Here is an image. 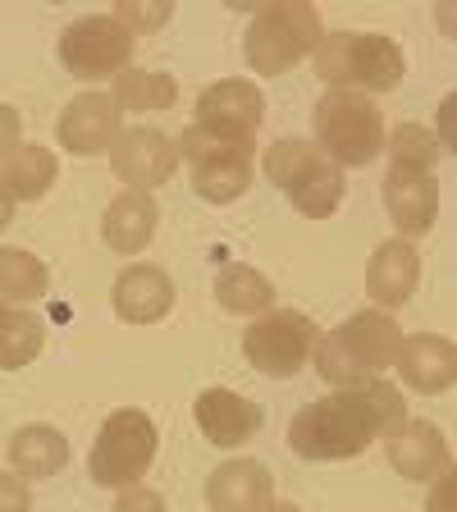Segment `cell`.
<instances>
[{"instance_id":"1","label":"cell","mask_w":457,"mask_h":512,"mask_svg":"<svg viewBox=\"0 0 457 512\" xmlns=\"http://www.w3.org/2000/svg\"><path fill=\"white\" fill-rule=\"evenodd\" d=\"M371 444H380V421L366 403L362 384L334 389V394L298 407L293 426H288V448L302 462H348L362 458Z\"/></svg>"},{"instance_id":"2","label":"cell","mask_w":457,"mask_h":512,"mask_svg":"<svg viewBox=\"0 0 457 512\" xmlns=\"http://www.w3.org/2000/svg\"><path fill=\"white\" fill-rule=\"evenodd\" d=\"M311 128H316V151L330 165L348 170H366L384 156V115L366 92L352 87H325V96L311 110Z\"/></svg>"},{"instance_id":"3","label":"cell","mask_w":457,"mask_h":512,"mask_svg":"<svg viewBox=\"0 0 457 512\" xmlns=\"http://www.w3.org/2000/svg\"><path fill=\"white\" fill-rule=\"evenodd\" d=\"M320 37H325V23H320V10L307 5V0L256 5L252 23H247V37H243L247 69L256 78H279L288 69H298L302 60H311Z\"/></svg>"},{"instance_id":"4","label":"cell","mask_w":457,"mask_h":512,"mask_svg":"<svg viewBox=\"0 0 457 512\" xmlns=\"http://www.w3.org/2000/svg\"><path fill=\"white\" fill-rule=\"evenodd\" d=\"M316 78L352 92H394L407 74V55L384 32H325L311 51Z\"/></svg>"},{"instance_id":"5","label":"cell","mask_w":457,"mask_h":512,"mask_svg":"<svg viewBox=\"0 0 457 512\" xmlns=\"http://www.w3.org/2000/svg\"><path fill=\"white\" fill-rule=\"evenodd\" d=\"M179 160L188 165L192 192L211 206L238 202L256 179V138H234V133H215V128L188 124L179 133Z\"/></svg>"},{"instance_id":"6","label":"cell","mask_w":457,"mask_h":512,"mask_svg":"<svg viewBox=\"0 0 457 512\" xmlns=\"http://www.w3.org/2000/svg\"><path fill=\"white\" fill-rule=\"evenodd\" d=\"M156 421L138 407H115V412L101 421L96 430V444L87 453V476L101 485V490H128V485H142V476L156 462Z\"/></svg>"},{"instance_id":"7","label":"cell","mask_w":457,"mask_h":512,"mask_svg":"<svg viewBox=\"0 0 457 512\" xmlns=\"http://www.w3.org/2000/svg\"><path fill=\"white\" fill-rule=\"evenodd\" d=\"M320 325L302 311L270 307L266 316H256L243 334V357L256 375L266 380H293L298 371H307L311 352H316Z\"/></svg>"},{"instance_id":"8","label":"cell","mask_w":457,"mask_h":512,"mask_svg":"<svg viewBox=\"0 0 457 512\" xmlns=\"http://www.w3.org/2000/svg\"><path fill=\"white\" fill-rule=\"evenodd\" d=\"M133 51H138V42L110 14H83L60 32V64L78 83L119 78L133 64Z\"/></svg>"},{"instance_id":"9","label":"cell","mask_w":457,"mask_h":512,"mask_svg":"<svg viewBox=\"0 0 457 512\" xmlns=\"http://www.w3.org/2000/svg\"><path fill=\"white\" fill-rule=\"evenodd\" d=\"M403 325H398V316H389V311H352L343 325H334L330 330V343L343 352V362L357 371V380H371V375H384L394 371L398 362V348H403Z\"/></svg>"},{"instance_id":"10","label":"cell","mask_w":457,"mask_h":512,"mask_svg":"<svg viewBox=\"0 0 457 512\" xmlns=\"http://www.w3.org/2000/svg\"><path fill=\"white\" fill-rule=\"evenodd\" d=\"M110 170L124 188L133 192H151L160 183H170L174 170H179V147H174L170 133H160L151 124L124 128L110 147Z\"/></svg>"},{"instance_id":"11","label":"cell","mask_w":457,"mask_h":512,"mask_svg":"<svg viewBox=\"0 0 457 512\" xmlns=\"http://www.w3.org/2000/svg\"><path fill=\"white\" fill-rule=\"evenodd\" d=\"M261 119H266V92L252 78H220V83L202 87L197 110H192V124L234 133V138H256Z\"/></svg>"},{"instance_id":"12","label":"cell","mask_w":457,"mask_h":512,"mask_svg":"<svg viewBox=\"0 0 457 512\" xmlns=\"http://www.w3.org/2000/svg\"><path fill=\"white\" fill-rule=\"evenodd\" d=\"M119 133H124V115L115 110L110 92H78L55 119V138L69 156H101L115 147Z\"/></svg>"},{"instance_id":"13","label":"cell","mask_w":457,"mask_h":512,"mask_svg":"<svg viewBox=\"0 0 457 512\" xmlns=\"http://www.w3.org/2000/svg\"><path fill=\"white\" fill-rule=\"evenodd\" d=\"M174 288L170 270L151 266V261H138V266H124L110 284V307L124 325H160V320L174 311Z\"/></svg>"},{"instance_id":"14","label":"cell","mask_w":457,"mask_h":512,"mask_svg":"<svg viewBox=\"0 0 457 512\" xmlns=\"http://www.w3.org/2000/svg\"><path fill=\"white\" fill-rule=\"evenodd\" d=\"M416 284H421V252L407 238H384L380 247L366 261V298H371L375 311H398L412 302Z\"/></svg>"},{"instance_id":"15","label":"cell","mask_w":457,"mask_h":512,"mask_svg":"<svg viewBox=\"0 0 457 512\" xmlns=\"http://www.w3.org/2000/svg\"><path fill=\"white\" fill-rule=\"evenodd\" d=\"M192 421H197L202 439H211L215 448H243L247 439L261 435L266 412H261L252 398L215 384V389H202V394H197V403H192Z\"/></svg>"},{"instance_id":"16","label":"cell","mask_w":457,"mask_h":512,"mask_svg":"<svg viewBox=\"0 0 457 512\" xmlns=\"http://www.w3.org/2000/svg\"><path fill=\"white\" fill-rule=\"evenodd\" d=\"M202 499L211 512H261L275 499V476L256 458H229L206 476Z\"/></svg>"},{"instance_id":"17","label":"cell","mask_w":457,"mask_h":512,"mask_svg":"<svg viewBox=\"0 0 457 512\" xmlns=\"http://www.w3.org/2000/svg\"><path fill=\"white\" fill-rule=\"evenodd\" d=\"M384 453H389V467L398 471L403 480H439L444 471H453V448H448L444 430L430 426V421H416L407 416V426L398 435L384 439Z\"/></svg>"},{"instance_id":"18","label":"cell","mask_w":457,"mask_h":512,"mask_svg":"<svg viewBox=\"0 0 457 512\" xmlns=\"http://www.w3.org/2000/svg\"><path fill=\"white\" fill-rule=\"evenodd\" d=\"M398 380L412 389V394H448L457 380V348L448 334H403V348H398L394 362Z\"/></svg>"},{"instance_id":"19","label":"cell","mask_w":457,"mask_h":512,"mask_svg":"<svg viewBox=\"0 0 457 512\" xmlns=\"http://www.w3.org/2000/svg\"><path fill=\"white\" fill-rule=\"evenodd\" d=\"M384 211L394 220L398 238H426L439 220V179L435 174H398L389 170L380 183Z\"/></svg>"},{"instance_id":"20","label":"cell","mask_w":457,"mask_h":512,"mask_svg":"<svg viewBox=\"0 0 457 512\" xmlns=\"http://www.w3.org/2000/svg\"><path fill=\"white\" fill-rule=\"evenodd\" d=\"M156 224H160L156 197H151V192L124 188L115 202L106 206V215H101V238H106L110 252L138 256V252H147V247H151V238H156Z\"/></svg>"},{"instance_id":"21","label":"cell","mask_w":457,"mask_h":512,"mask_svg":"<svg viewBox=\"0 0 457 512\" xmlns=\"http://www.w3.org/2000/svg\"><path fill=\"white\" fill-rule=\"evenodd\" d=\"M5 453H10V471L19 480H51L69 467V439H64V430L46 426V421L19 426L5 444Z\"/></svg>"},{"instance_id":"22","label":"cell","mask_w":457,"mask_h":512,"mask_svg":"<svg viewBox=\"0 0 457 512\" xmlns=\"http://www.w3.org/2000/svg\"><path fill=\"white\" fill-rule=\"evenodd\" d=\"M55 174H60L55 151L37 147V142H19L10 156L0 160V183H5V192L14 197V206L19 202H42L46 192L55 188Z\"/></svg>"},{"instance_id":"23","label":"cell","mask_w":457,"mask_h":512,"mask_svg":"<svg viewBox=\"0 0 457 512\" xmlns=\"http://www.w3.org/2000/svg\"><path fill=\"white\" fill-rule=\"evenodd\" d=\"M110 101H115L119 115H160L179 101V83L160 69L128 64L119 78H110Z\"/></svg>"},{"instance_id":"24","label":"cell","mask_w":457,"mask_h":512,"mask_svg":"<svg viewBox=\"0 0 457 512\" xmlns=\"http://www.w3.org/2000/svg\"><path fill=\"white\" fill-rule=\"evenodd\" d=\"M215 302H220L229 316H266L270 307H275V284H270L266 275L256 266H243V261H234V266H224L220 275H215Z\"/></svg>"},{"instance_id":"25","label":"cell","mask_w":457,"mask_h":512,"mask_svg":"<svg viewBox=\"0 0 457 512\" xmlns=\"http://www.w3.org/2000/svg\"><path fill=\"white\" fill-rule=\"evenodd\" d=\"M46 348V320L32 307H0V371H23Z\"/></svg>"},{"instance_id":"26","label":"cell","mask_w":457,"mask_h":512,"mask_svg":"<svg viewBox=\"0 0 457 512\" xmlns=\"http://www.w3.org/2000/svg\"><path fill=\"white\" fill-rule=\"evenodd\" d=\"M343 197H348V174H343L339 165H330L325 156H320L316 165L288 188L293 211L307 215V220H330V215L343 206Z\"/></svg>"},{"instance_id":"27","label":"cell","mask_w":457,"mask_h":512,"mask_svg":"<svg viewBox=\"0 0 457 512\" xmlns=\"http://www.w3.org/2000/svg\"><path fill=\"white\" fill-rule=\"evenodd\" d=\"M46 288H51V270L42 256L28 247H0V302L32 307L37 298H46Z\"/></svg>"},{"instance_id":"28","label":"cell","mask_w":457,"mask_h":512,"mask_svg":"<svg viewBox=\"0 0 457 512\" xmlns=\"http://www.w3.org/2000/svg\"><path fill=\"white\" fill-rule=\"evenodd\" d=\"M384 156H389V170L398 174H435L444 151L426 124H398L394 133H384Z\"/></svg>"},{"instance_id":"29","label":"cell","mask_w":457,"mask_h":512,"mask_svg":"<svg viewBox=\"0 0 457 512\" xmlns=\"http://www.w3.org/2000/svg\"><path fill=\"white\" fill-rule=\"evenodd\" d=\"M316 160H320V151L311 138H275L266 151H261V174H266L275 188L288 192Z\"/></svg>"},{"instance_id":"30","label":"cell","mask_w":457,"mask_h":512,"mask_svg":"<svg viewBox=\"0 0 457 512\" xmlns=\"http://www.w3.org/2000/svg\"><path fill=\"white\" fill-rule=\"evenodd\" d=\"M362 394H366V403H371L375 421H380V444L407 426V398H403V389H398L394 380H384V375H371V380L362 384Z\"/></svg>"},{"instance_id":"31","label":"cell","mask_w":457,"mask_h":512,"mask_svg":"<svg viewBox=\"0 0 457 512\" xmlns=\"http://www.w3.org/2000/svg\"><path fill=\"white\" fill-rule=\"evenodd\" d=\"M110 19H115L133 42H138V37H151V32H160L165 23L174 19V5L170 0H115Z\"/></svg>"},{"instance_id":"32","label":"cell","mask_w":457,"mask_h":512,"mask_svg":"<svg viewBox=\"0 0 457 512\" xmlns=\"http://www.w3.org/2000/svg\"><path fill=\"white\" fill-rule=\"evenodd\" d=\"M110 512H165V494L151 490V485H128V490H115Z\"/></svg>"},{"instance_id":"33","label":"cell","mask_w":457,"mask_h":512,"mask_svg":"<svg viewBox=\"0 0 457 512\" xmlns=\"http://www.w3.org/2000/svg\"><path fill=\"white\" fill-rule=\"evenodd\" d=\"M0 512H32L28 480H19L14 471H0Z\"/></svg>"},{"instance_id":"34","label":"cell","mask_w":457,"mask_h":512,"mask_svg":"<svg viewBox=\"0 0 457 512\" xmlns=\"http://www.w3.org/2000/svg\"><path fill=\"white\" fill-rule=\"evenodd\" d=\"M19 142H23V119H19V110L0 101V160L10 156Z\"/></svg>"},{"instance_id":"35","label":"cell","mask_w":457,"mask_h":512,"mask_svg":"<svg viewBox=\"0 0 457 512\" xmlns=\"http://www.w3.org/2000/svg\"><path fill=\"white\" fill-rule=\"evenodd\" d=\"M426 512H453V471H444L439 480H430Z\"/></svg>"},{"instance_id":"36","label":"cell","mask_w":457,"mask_h":512,"mask_svg":"<svg viewBox=\"0 0 457 512\" xmlns=\"http://www.w3.org/2000/svg\"><path fill=\"white\" fill-rule=\"evenodd\" d=\"M453 106H457V101H453V96H444V101H439V151H444V156H448V151H453Z\"/></svg>"},{"instance_id":"37","label":"cell","mask_w":457,"mask_h":512,"mask_svg":"<svg viewBox=\"0 0 457 512\" xmlns=\"http://www.w3.org/2000/svg\"><path fill=\"white\" fill-rule=\"evenodd\" d=\"M10 224H14V197L5 192V183H0V234H5Z\"/></svg>"},{"instance_id":"38","label":"cell","mask_w":457,"mask_h":512,"mask_svg":"<svg viewBox=\"0 0 457 512\" xmlns=\"http://www.w3.org/2000/svg\"><path fill=\"white\" fill-rule=\"evenodd\" d=\"M261 512H302V508H298V503H288V499H270Z\"/></svg>"},{"instance_id":"39","label":"cell","mask_w":457,"mask_h":512,"mask_svg":"<svg viewBox=\"0 0 457 512\" xmlns=\"http://www.w3.org/2000/svg\"><path fill=\"white\" fill-rule=\"evenodd\" d=\"M0 307H5V302H0Z\"/></svg>"}]
</instances>
